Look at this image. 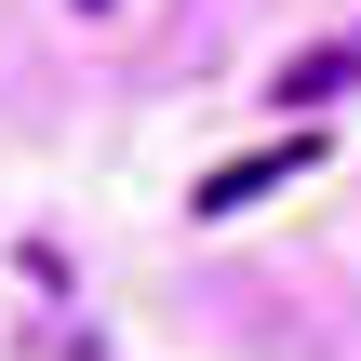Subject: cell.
<instances>
[{"instance_id":"6da1fadb","label":"cell","mask_w":361,"mask_h":361,"mask_svg":"<svg viewBox=\"0 0 361 361\" xmlns=\"http://www.w3.org/2000/svg\"><path fill=\"white\" fill-rule=\"evenodd\" d=\"M308 161H322V134H308V121H295V134H281V147H241V161H214V174H201V201H188V214H214V228H228V214H241V201H268V188H295V174H308Z\"/></svg>"},{"instance_id":"7a4b0ae2","label":"cell","mask_w":361,"mask_h":361,"mask_svg":"<svg viewBox=\"0 0 361 361\" xmlns=\"http://www.w3.org/2000/svg\"><path fill=\"white\" fill-rule=\"evenodd\" d=\"M335 94H361V27L348 40H308V54L281 67V107H335Z\"/></svg>"}]
</instances>
